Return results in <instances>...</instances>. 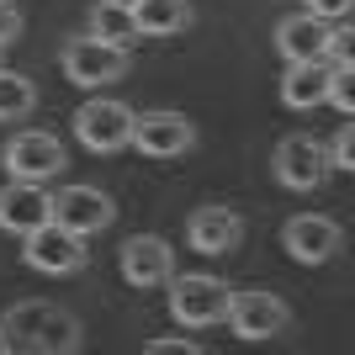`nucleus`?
<instances>
[{
	"instance_id": "f257e3e1",
	"label": "nucleus",
	"mask_w": 355,
	"mask_h": 355,
	"mask_svg": "<svg viewBox=\"0 0 355 355\" xmlns=\"http://www.w3.org/2000/svg\"><path fill=\"white\" fill-rule=\"evenodd\" d=\"M85 345V329L59 302H16L0 318V350L6 355H74Z\"/></svg>"
},
{
	"instance_id": "f03ea898",
	"label": "nucleus",
	"mask_w": 355,
	"mask_h": 355,
	"mask_svg": "<svg viewBox=\"0 0 355 355\" xmlns=\"http://www.w3.org/2000/svg\"><path fill=\"white\" fill-rule=\"evenodd\" d=\"M170 313H175L180 329H212L228 318V297L234 286L223 276H170Z\"/></svg>"
},
{
	"instance_id": "7ed1b4c3",
	"label": "nucleus",
	"mask_w": 355,
	"mask_h": 355,
	"mask_svg": "<svg viewBox=\"0 0 355 355\" xmlns=\"http://www.w3.org/2000/svg\"><path fill=\"white\" fill-rule=\"evenodd\" d=\"M21 260H27L32 270H43V276H74V270H85L90 250L74 228L48 218V223H37L32 234H21Z\"/></svg>"
},
{
	"instance_id": "20e7f679",
	"label": "nucleus",
	"mask_w": 355,
	"mask_h": 355,
	"mask_svg": "<svg viewBox=\"0 0 355 355\" xmlns=\"http://www.w3.org/2000/svg\"><path fill=\"white\" fill-rule=\"evenodd\" d=\"M59 64H64V80H69V85L101 90V85H112V80L128 74V48L101 43V37H90V32H85V37H69V43H64Z\"/></svg>"
},
{
	"instance_id": "39448f33",
	"label": "nucleus",
	"mask_w": 355,
	"mask_h": 355,
	"mask_svg": "<svg viewBox=\"0 0 355 355\" xmlns=\"http://www.w3.org/2000/svg\"><path fill=\"white\" fill-rule=\"evenodd\" d=\"M74 138L90 148V154H122L133 144V106L112 101V96H96L74 112Z\"/></svg>"
},
{
	"instance_id": "423d86ee",
	"label": "nucleus",
	"mask_w": 355,
	"mask_h": 355,
	"mask_svg": "<svg viewBox=\"0 0 355 355\" xmlns=\"http://www.w3.org/2000/svg\"><path fill=\"white\" fill-rule=\"evenodd\" d=\"M270 170H276V180L286 191H318L329 180V148L313 133H286L270 154Z\"/></svg>"
},
{
	"instance_id": "0eeeda50",
	"label": "nucleus",
	"mask_w": 355,
	"mask_h": 355,
	"mask_svg": "<svg viewBox=\"0 0 355 355\" xmlns=\"http://www.w3.org/2000/svg\"><path fill=\"white\" fill-rule=\"evenodd\" d=\"M223 324L234 329L239 340H276V334L292 329V308H286L276 292L250 286V292H234V297H228V318H223Z\"/></svg>"
},
{
	"instance_id": "6e6552de",
	"label": "nucleus",
	"mask_w": 355,
	"mask_h": 355,
	"mask_svg": "<svg viewBox=\"0 0 355 355\" xmlns=\"http://www.w3.org/2000/svg\"><path fill=\"white\" fill-rule=\"evenodd\" d=\"M138 154L148 159H180V154H191L196 148V128L186 112H133V144Z\"/></svg>"
},
{
	"instance_id": "1a4fd4ad",
	"label": "nucleus",
	"mask_w": 355,
	"mask_h": 355,
	"mask_svg": "<svg viewBox=\"0 0 355 355\" xmlns=\"http://www.w3.org/2000/svg\"><path fill=\"white\" fill-rule=\"evenodd\" d=\"M0 164H6V175L11 180H53L69 164V154H64V144L53 133H37V128H27V133H16L11 144H6V154H0Z\"/></svg>"
},
{
	"instance_id": "9d476101",
	"label": "nucleus",
	"mask_w": 355,
	"mask_h": 355,
	"mask_svg": "<svg viewBox=\"0 0 355 355\" xmlns=\"http://www.w3.org/2000/svg\"><path fill=\"white\" fill-rule=\"evenodd\" d=\"M117 266H122V282L128 286L154 292V286H164L175 276V250H170V239H159V234H133L122 244Z\"/></svg>"
},
{
	"instance_id": "9b49d317",
	"label": "nucleus",
	"mask_w": 355,
	"mask_h": 355,
	"mask_svg": "<svg viewBox=\"0 0 355 355\" xmlns=\"http://www.w3.org/2000/svg\"><path fill=\"white\" fill-rule=\"evenodd\" d=\"M282 244L292 260H302V266H324V260H334L345 244V228L334 218H324V212H297V218H286L282 228Z\"/></svg>"
},
{
	"instance_id": "f8f14e48",
	"label": "nucleus",
	"mask_w": 355,
	"mask_h": 355,
	"mask_svg": "<svg viewBox=\"0 0 355 355\" xmlns=\"http://www.w3.org/2000/svg\"><path fill=\"white\" fill-rule=\"evenodd\" d=\"M112 218H117V202L101 186H64V191H53V223L74 228L80 239L112 228Z\"/></svg>"
},
{
	"instance_id": "ddd939ff",
	"label": "nucleus",
	"mask_w": 355,
	"mask_h": 355,
	"mask_svg": "<svg viewBox=\"0 0 355 355\" xmlns=\"http://www.w3.org/2000/svg\"><path fill=\"white\" fill-rule=\"evenodd\" d=\"M276 48H282V59L297 64V59H334V21L313 11H292L276 21Z\"/></svg>"
},
{
	"instance_id": "4468645a",
	"label": "nucleus",
	"mask_w": 355,
	"mask_h": 355,
	"mask_svg": "<svg viewBox=\"0 0 355 355\" xmlns=\"http://www.w3.org/2000/svg\"><path fill=\"white\" fill-rule=\"evenodd\" d=\"M48 218H53V196H48L37 180H11V186H0V228H6V234L21 239Z\"/></svg>"
},
{
	"instance_id": "2eb2a0df",
	"label": "nucleus",
	"mask_w": 355,
	"mask_h": 355,
	"mask_svg": "<svg viewBox=\"0 0 355 355\" xmlns=\"http://www.w3.org/2000/svg\"><path fill=\"white\" fill-rule=\"evenodd\" d=\"M239 239H244V223H239L234 207H196L191 218H186V244L202 254H234Z\"/></svg>"
},
{
	"instance_id": "dca6fc26",
	"label": "nucleus",
	"mask_w": 355,
	"mask_h": 355,
	"mask_svg": "<svg viewBox=\"0 0 355 355\" xmlns=\"http://www.w3.org/2000/svg\"><path fill=\"white\" fill-rule=\"evenodd\" d=\"M282 101L292 106V112L324 106L329 101V59H297V64H286V74H282Z\"/></svg>"
},
{
	"instance_id": "f3484780",
	"label": "nucleus",
	"mask_w": 355,
	"mask_h": 355,
	"mask_svg": "<svg viewBox=\"0 0 355 355\" xmlns=\"http://www.w3.org/2000/svg\"><path fill=\"white\" fill-rule=\"evenodd\" d=\"M138 37H175L191 27V0H133Z\"/></svg>"
},
{
	"instance_id": "a211bd4d",
	"label": "nucleus",
	"mask_w": 355,
	"mask_h": 355,
	"mask_svg": "<svg viewBox=\"0 0 355 355\" xmlns=\"http://www.w3.org/2000/svg\"><path fill=\"white\" fill-rule=\"evenodd\" d=\"M90 37H101V43H117V48H128L138 37V27H133V6H122V0H96L90 6Z\"/></svg>"
},
{
	"instance_id": "6ab92c4d",
	"label": "nucleus",
	"mask_w": 355,
	"mask_h": 355,
	"mask_svg": "<svg viewBox=\"0 0 355 355\" xmlns=\"http://www.w3.org/2000/svg\"><path fill=\"white\" fill-rule=\"evenodd\" d=\"M37 112V85L16 69H0V122H21Z\"/></svg>"
},
{
	"instance_id": "aec40b11",
	"label": "nucleus",
	"mask_w": 355,
	"mask_h": 355,
	"mask_svg": "<svg viewBox=\"0 0 355 355\" xmlns=\"http://www.w3.org/2000/svg\"><path fill=\"white\" fill-rule=\"evenodd\" d=\"M329 101L340 106L345 117L355 112V64H350V53H340V64H329Z\"/></svg>"
},
{
	"instance_id": "412c9836",
	"label": "nucleus",
	"mask_w": 355,
	"mask_h": 355,
	"mask_svg": "<svg viewBox=\"0 0 355 355\" xmlns=\"http://www.w3.org/2000/svg\"><path fill=\"white\" fill-rule=\"evenodd\" d=\"M329 170H355V128H340L329 144Z\"/></svg>"
},
{
	"instance_id": "4be33fe9",
	"label": "nucleus",
	"mask_w": 355,
	"mask_h": 355,
	"mask_svg": "<svg viewBox=\"0 0 355 355\" xmlns=\"http://www.w3.org/2000/svg\"><path fill=\"white\" fill-rule=\"evenodd\" d=\"M144 355H202L196 340H180V334H164V340H148Z\"/></svg>"
},
{
	"instance_id": "5701e85b",
	"label": "nucleus",
	"mask_w": 355,
	"mask_h": 355,
	"mask_svg": "<svg viewBox=\"0 0 355 355\" xmlns=\"http://www.w3.org/2000/svg\"><path fill=\"white\" fill-rule=\"evenodd\" d=\"M16 37H21V6L0 0V48H11Z\"/></svg>"
},
{
	"instance_id": "b1692460",
	"label": "nucleus",
	"mask_w": 355,
	"mask_h": 355,
	"mask_svg": "<svg viewBox=\"0 0 355 355\" xmlns=\"http://www.w3.org/2000/svg\"><path fill=\"white\" fill-rule=\"evenodd\" d=\"M350 6H355V0H308V11L324 16V21H345V16H350Z\"/></svg>"
},
{
	"instance_id": "393cba45",
	"label": "nucleus",
	"mask_w": 355,
	"mask_h": 355,
	"mask_svg": "<svg viewBox=\"0 0 355 355\" xmlns=\"http://www.w3.org/2000/svg\"><path fill=\"white\" fill-rule=\"evenodd\" d=\"M122 6H133V0H122Z\"/></svg>"
}]
</instances>
